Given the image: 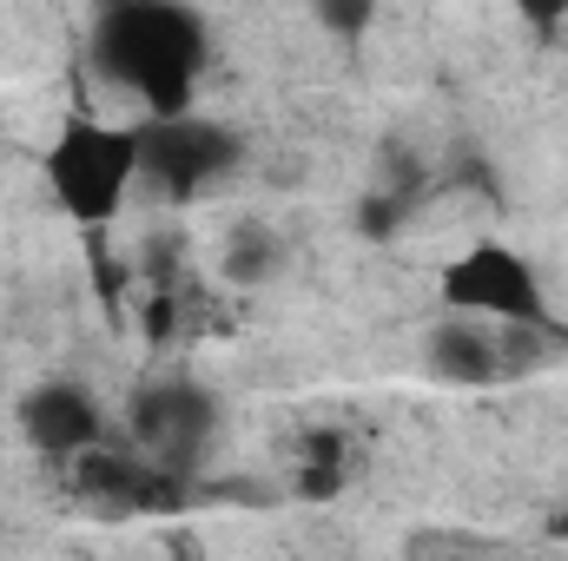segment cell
Returning <instances> with one entry per match:
<instances>
[{"label": "cell", "instance_id": "1", "mask_svg": "<svg viewBox=\"0 0 568 561\" xmlns=\"http://www.w3.org/2000/svg\"><path fill=\"white\" fill-rule=\"evenodd\" d=\"M93 73L120 93H133L145 120L192 113L205 60H212V20L185 0H113L87 27Z\"/></svg>", "mask_w": 568, "mask_h": 561}, {"label": "cell", "instance_id": "2", "mask_svg": "<svg viewBox=\"0 0 568 561\" xmlns=\"http://www.w3.org/2000/svg\"><path fill=\"white\" fill-rule=\"evenodd\" d=\"M140 185V126L113 120H67L47 145V192L67 218L106 225L126 192Z\"/></svg>", "mask_w": 568, "mask_h": 561}, {"label": "cell", "instance_id": "3", "mask_svg": "<svg viewBox=\"0 0 568 561\" xmlns=\"http://www.w3.org/2000/svg\"><path fill=\"white\" fill-rule=\"evenodd\" d=\"M219 422H225L219 390L199 384V377H185V370L140 384L133 404H126V436H133L140 462H152L165 482L199 476V462H205L212 442H219Z\"/></svg>", "mask_w": 568, "mask_h": 561}, {"label": "cell", "instance_id": "4", "mask_svg": "<svg viewBox=\"0 0 568 561\" xmlns=\"http://www.w3.org/2000/svg\"><path fill=\"white\" fill-rule=\"evenodd\" d=\"M133 126H140V185H152L159 198H179V205L219 192L245 159V140L199 106L172 113V120H133Z\"/></svg>", "mask_w": 568, "mask_h": 561}, {"label": "cell", "instance_id": "5", "mask_svg": "<svg viewBox=\"0 0 568 561\" xmlns=\"http://www.w3.org/2000/svg\"><path fill=\"white\" fill-rule=\"evenodd\" d=\"M443 310L496 324V330H542L549 324V290H542V272L516 245L483 238L463 258H449V272H443Z\"/></svg>", "mask_w": 568, "mask_h": 561}, {"label": "cell", "instance_id": "6", "mask_svg": "<svg viewBox=\"0 0 568 561\" xmlns=\"http://www.w3.org/2000/svg\"><path fill=\"white\" fill-rule=\"evenodd\" d=\"M13 422H20L27 449L60 456V462H80V456H93L106 442V410H100V397L80 377H40L13 404Z\"/></svg>", "mask_w": 568, "mask_h": 561}, {"label": "cell", "instance_id": "7", "mask_svg": "<svg viewBox=\"0 0 568 561\" xmlns=\"http://www.w3.org/2000/svg\"><path fill=\"white\" fill-rule=\"evenodd\" d=\"M424 370L436 384H456V390H483L496 377H509L503 364V330L496 324H476V317H436L424 330Z\"/></svg>", "mask_w": 568, "mask_h": 561}, {"label": "cell", "instance_id": "8", "mask_svg": "<svg viewBox=\"0 0 568 561\" xmlns=\"http://www.w3.org/2000/svg\"><path fill=\"white\" fill-rule=\"evenodd\" d=\"M284 265V245L265 232V225H239L225 238V278L232 284H265Z\"/></svg>", "mask_w": 568, "mask_h": 561}, {"label": "cell", "instance_id": "9", "mask_svg": "<svg viewBox=\"0 0 568 561\" xmlns=\"http://www.w3.org/2000/svg\"><path fill=\"white\" fill-rule=\"evenodd\" d=\"M317 20H324L331 33H364V27L377 20V7H337V0H324V7H317Z\"/></svg>", "mask_w": 568, "mask_h": 561}, {"label": "cell", "instance_id": "10", "mask_svg": "<svg viewBox=\"0 0 568 561\" xmlns=\"http://www.w3.org/2000/svg\"><path fill=\"white\" fill-rule=\"evenodd\" d=\"M549 536H556V542H568V509H549Z\"/></svg>", "mask_w": 568, "mask_h": 561}]
</instances>
